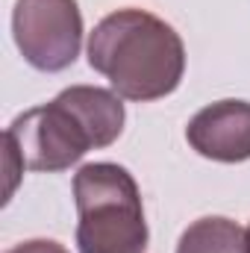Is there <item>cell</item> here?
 Listing matches in <instances>:
<instances>
[{"mask_svg": "<svg viewBox=\"0 0 250 253\" xmlns=\"http://www.w3.org/2000/svg\"><path fill=\"white\" fill-rule=\"evenodd\" d=\"M88 65L112 83L115 94L147 103L177 91L186 74V47L171 24L129 6L91 30Z\"/></svg>", "mask_w": 250, "mask_h": 253, "instance_id": "obj_1", "label": "cell"}, {"mask_svg": "<svg viewBox=\"0 0 250 253\" xmlns=\"http://www.w3.org/2000/svg\"><path fill=\"white\" fill-rule=\"evenodd\" d=\"M80 253H141L147 221L132 174L115 162H91L74 174Z\"/></svg>", "mask_w": 250, "mask_h": 253, "instance_id": "obj_2", "label": "cell"}, {"mask_svg": "<svg viewBox=\"0 0 250 253\" xmlns=\"http://www.w3.org/2000/svg\"><path fill=\"white\" fill-rule=\"evenodd\" d=\"M3 138L15 144L27 171H44V174L71 168L85 156V150L94 147L91 132L59 97L18 115L3 132Z\"/></svg>", "mask_w": 250, "mask_h": 253, "instance_id": "obj_3", "label": "cell"}, {"mask_svg": "<svg viewBox=\"0 0 250 253\" xmlns=\"http://www.w3.org/2000/svg\"><path fill=\"white\" fill-rule=\"evenodd\" d=\"M15 44L36 71L56 74L77 62L83 15L77 0H18L12 12Z\"/></svg>", "mask_w": 250, "mask_h": 253, "instance_id": "obj_4", "label": "cell"}, {"mask_svg": "<svg viewBox=\"0 0 250 253\" xmlns=\"http://www.w3.org/2000/svg\"><path fill=\"white\" fill-rule=\"evenodd\" d=\"M188 144L215 162L250 159V103L218 100L203 106L186 126Z\"/></svg>", "mask_w": 250, "mask_h": 253, "instance_id": "obj_5", "label": "cell"}, {"mask_svg": "<svg viewBox=\"0 0 250 253\" xmlns=\"http://www.w3.org/2000/svg\"><path fill=\"white\" fill-rule=\"evenodd\" d=\"M56 97L77 112V118L91 132L94 147H109L124 132L126 112L121 103V94H115L109 88H97V85H71V88L59 91Z\"/></svg>", "mask_w": 250, "mask_h": 253, "instance_id": "obj_6", "label": "cell"}, {"mask_svg": "<svg viewBox=\"0 0 250 253\" xmlns=\"http://www.w3.org/2000/svg\"><path fill=\"white\" fill-rule=\"evenodd\" d=\"M177 253H250L248 230L221 215H206L188 224Z\"/></svg>", "mask_w": 250, "mask_h": 253, "instance_id": "obj_7", "label": "cell"}, {"mask_svg": "<svg viewBox=\"0 0 250 253\" xmlns=\"http://www.w3.org/2000/svg\"><path fill=\"white\" fill-rule=\"evenodd\" d=\"M6 253H68V248L53 242V239H30V242H21V245L9 248Z\"/></svg>", "mask_w": 250, "mask_h": 253, "instance_id": "obj_8", "label": "cell"}, {"mask_svg": "<svg viewBox=\"0 0 250 253\" xmlns=\"http://www.w3.org/2000/svg\"><path fill=\"white\" fill-rule=\"evenodd\" d=\"M248 245H250V227H248Z\"/></svg>", "mask_w": 250, "mask_h": 253, "instance_id": "obj_9", "label": "cell"}]
</instances>
